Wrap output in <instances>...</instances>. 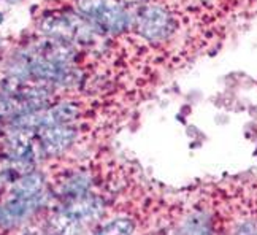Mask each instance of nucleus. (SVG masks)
Returning a JSON list of instances; mask_svg holds the SVG:
<instances>
[{
	"instance_id": "5",
	"label": "nucleus",
	"mask_w": 257,
	"mask_h": 235,
	"mask_svg": "<svg viewBox=\"0 0 257 235\" xmlns=\"http://www.w3.org/2000/svg\"><path fill=\"white\" fill-rule=\"evenodd\" d=\"M87 186H89V181L84 176H75L73 180H70L64 186V195L67 199L80 197V195L87 194Z\"/></svg>"
},
{
	"instance_id": "2",
	"label": "nucleus",
	"mask_w": 257,
	"mask_h": 235,
	"mask_svg": "<svg viewBox=\"0 0 257 235\" xmlns=\"http://www.w3.org/2000/svg\"><path fill=\"white\" fill-rule=\"evenodd\" d=\"M137 31L146 40H162L173 32V19L172 16L159 7L143 8L137 16Z\"/></svg>"
},
{
	"instance_id": "7",
	"label": "nucleus",
	"mask_w": 257,
	"mask_h": 235,
	"mask_svg": "<svg viewBox=\"0 0 257 235\" xmlns=\"http://www.w3.org/2000/svg\"><path fill=\"white\" fill-rule=\"evenodd\" d=\"M2 23H4V15L0 13V24H2Z\"/></svg>"
},
{
	"instance_id": "6",
	"label": "nucleus",
	"mask_w": 257,
	"mask_h": 235,
	"mask_svg": "<svg viewBox=\"0 0 257 235\" xmlns=\"http://www.w3.org/2000/svg\"><path fill=\"white\" fill-rule=\"evenodd\" d=\"M134 230V222L131 219H114L102 229V233H131Z\"/></svg>"
},
{
	"instance_id": "4",
	"label": "nucleus",
	"mask_w": 257,
	"mask_h": 235,
	"mask_svg": "<svg viewBox=\"0 0 257 235\" xmlns=\"http://www.w3.org/2000/svg\"><path fill=\"white\" fill-rule=\"evenodd\" d=\"M45 178L40 173H26L24 176H19L13 184L15 197H32L43 192Z\"/></svg>"
},
{
	"instance_id": "3",
	"label": "nucleus",
	"mask_w": 257,
	"mask_h": 235,
	"mask_svg": "<svg viewBox=\"0 0 257 235\" xmlns=\"http://www.w3.org/2000/svg\"><path fill=\"white\" fill-rule=\"evenodd\" d=\"M75 137L76 132L72 127L65 124H53L42 127L40 134H38V142H40V148L45 154L56 156L70 148Z\"/></svg>"
},
{
	"instance_id": "8",
	"label": "nucleus",
	"mask_w": 257,
	"mask_h": 235,
	"mask_svg": "<svg viewBox=\"0 0 257 235\" xmlns=\"http://www.w3.org/2000/svg\"><path fill=\"white\" fill-rule=\"evenodd\" d=\"M10 2H13V4H15V2H18V0H10Z\"/></svg>"
},
{
	"instance_id": "1",
	"label": "nucleus",
	"mask_w": 257,
	"mask_h": 235,
	"mask_svg": "<svg viewBox=\"0 0 257 235\" xmlns=\"http://www.w3.org/2000/svg\"><path fill=\"white\" fill-rule=\"evenodd\" d=\"M78 10L97 29L108 34H119L128 24V16L117 0H78Z\"/></svg>"
}]
</instances>
